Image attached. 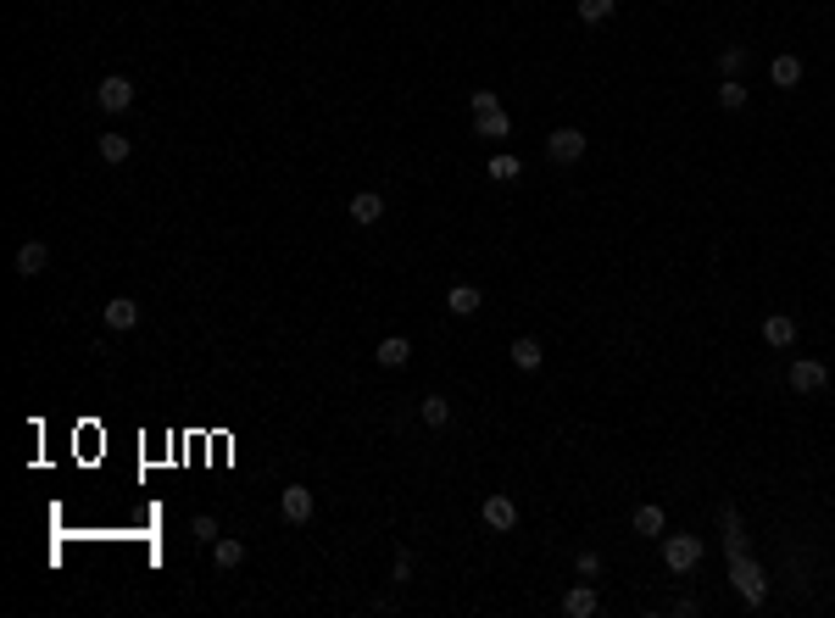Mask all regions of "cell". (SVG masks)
Segmentation results:
<instances>
[{"instance_id":"cell-3","label":"cell","mask_w":835,"mask_h":618,"mask_svg":"<svg viewBox=\"0 0 835 618\" xmlns=\"http://www.w3.org/2000/svg\"><path fill=\"white\" fill-rule=\"evenodd\" d=\"M785 379H791V390H797V396H819V390L830 384V368H824V362H813V357H791Z\"/></svg>"},{"instance_id":"cell-12","label":"cell","mask_w":835,"mask_h":618,"mask_svg":"<svg viewBox=\"0 0 835 618\" xmlns=\"http://www.w3.org/2000/svg\"><path fill=\"white\" fill-rule=\"evenodd\" d=\"M507 357H513L518 374H535V368L546 362V352H540V340H535V335H518V340L507 345Z\"/></svg>"},{"instance_id":"cell-26","label":"cell","mask_w":835,"mask_h":618,"mask_svg":"<svg viewBox=\"0 0 835 618\" xmlns=\"http://www.w3.org/2000/svg\"><path fill=\"white\" fill-rule=\"evenodd\" d=\"M719 67H724V78H736V73L746 67V45H724V51H719Z\"/></svg>"},{"instance_id":"cell-15","label":"cell","mask_w":835,"mask_h":618,"mask_svg":"<svg viewBox=\"0 0 835 618\" xmlns=\"http://www.w3.org/2000/svg\"><path fill=\"white\" fill-rule=\"evenodd\" d=\"M479 301H485V296H479V284H451L446 313H451V318H473V313H479Z\"/></svg>"},{"instance_id":"cell-23","label":"cell","mask_w":835,"mask_h":618,"mask_svg":"<svg viewBox=\"0 0 835 618\" xmlns=\"http://www.w3.org/2000/svg\"><path fill=\"white\" fill-rule=\"evenodd\" d=\"M719 107L724 112H746V84H741V78H724V84H719Z\"/></svg>"},{"instance_id":"cell-27","label":"cell","mask_w":835,"mask_h":618,"mask_svg":"<svg viewBox=\"0 0 835 618\" xmlns=\"http://www.w3.org/2000/svg\"><path fill=\"white\" fill-rule=\"evenodd\" d=\"M468 112H473V117H479V112H501V95H496V90H473V95H468Z\"/></svg>"},{"instance_id":"cell-14","label":"cell","mask_w":835,"mask_h":618,"mask_svg":"<svg viewBox=\"0 0 835 618\" xmlns=\"http://www.w3.org/2000/svg\"><path fill=\"white\" fill-rule=\"evenodd\" d=\"M373 362H379V368H407L412 362V340L407 335H385L379 352H373Z\"/></svg>"},{"instance_id":"cell-13","label":"cell","mask_w":835,"mask_h":618,"mask_svg":"<svg viewBox=\"0 0 835 618\" xmlns=\"http://www.w3.org/2000/svg\"><path fill=\"white\" fill-rule=\"evenodd\" d=\"M596 607H601V596H596V585H584V580L569 585V596H562V613H569V618H591Z\"/></svg>"},{"instance_id":"cell-10","label":"cell","mask_w":835,"mask_h":618,"mask_svg":"<svg viewBox=\"0 0 835 618\" xmlns=\"http://www.w3.org/2000/svg\"><path fill=\"white\" fill-rule=\"evenodd\" d=\"M351 223H357V229H373V223L385 218V195H373V190H362V195H351Z\"/></svg>"},{"instance_id":"cell-4","label":"cell","mask_w":835,"mask_h":618,"mask_svg":"<svg viewBox=\"0 0 835 618\" xmlns=\"http://www.w3.org/2000/svg\"><path fill=\"white\" fill-rule=\"evenodd\" d=\"M95 107H100V112H129V107H134V84H129L123 73H107V78L95 84Z\"/></svg>"},{"instance_id":"cell-5","label":"cell","mask_w":835,"mask_h":618,"mask_svg":"<svg viewBox=\"0 0 835 618\" xmlns=\"http://www.w3.org/2000/svg\"><path fill=\"white\" fill-rule=\"evenodd\" d=\"M479 519H485V529L507 535V529L518 524V502H513V496H501V490H496V496H485V502H479Z\"/></svg>"},{"instance_id":"cell-11","label":"cell","mask_w":835,"mask_h":618,"mask_svg":"<svg viewBox=\"0 0 835 618\" xmlns=\"http://www.w3.org/2000/svg\"><path fill=\"white\" fill-rule=\"evenodd\" d=\"M100 323H107V329H123V335H129V329L139 323V306H134L129 296H112L107 306H100Z\"/></svg>"},{"instance_id":"cell-29","label":"cell","mask_w":835,"mask_h":618,"mask_svg":"<svg viewBox=\"0 0 835 618\" xmlns=\"http://www.w3.org/2000/svg\"><path fill=\"white\" fill-rule=\"evenodd\" d=\"M195 541L212 546V541H218V524H212V519H195Z\"/></svg>"},{"instance_id":"cell-2","label":"cell","mask_w":835,"mask_h":618,"mask_svg":"<svg viewBox=\"0 0 835 618\" xmlns=\"http://www.w3.org/2000/svg\"><path fill=\"white\" fill-rule=\"evenodd\" d=\"M663 563H668V574H691L702 563V535H668L663 541Z\"/></svg>"},{"instance_id":"cell-16","label":"cell","mask_w":835,"mask_h":618,"mask_svg":"<svg viewBox=\"0 0 835 618\" xmlns=\"http://www.w3.org/2000/svg\"><path fill=\"white\" fill-rule=\"evenodd\" d=\"M768 78H775L780 90H797V84H802V56H791V51L775 56V61H768Z\"/></svg>"},{"instance_id":"cell-6","label":"cell","mask_w":835,"mask_h":618,"mask_svg":"<svg viewBox=\"0 0 835 618\" xmlns=\"http://www.w3.org/2000/svg\"><path fill=\"white\" fill-rule=\"evenodd\" d=\"M546 156L557 162V168H569V162L584 156V134H579V129H552V134H546Z\"/></svg>"},{"instance_id":"cell-22","label":"cell","mask_w":835,"mask_h":618,"mask_svg":"<svg viewBox=\"0 0 835 618\" xmlns=\"http://www.w3.org/2000/svg\"><path fill=\"white\" fill-rule=\"evenodd\" d=\"M129 151H134L129 134H100V162H112V168H117V162H129Z\"/></svg>"},{"instance_id":"cell-7","label":"cell","mask_w":835,"mask_h":618,"mask_svg":"<svg viewBox=\"0 0 835 618\" xmlns=\"http://www.w3.org/2000/svg\"><path fill=\"white\" fill-rule=\"evenodd\" d=\"M279 512H284V524H312V512H318V502H312V490H306V485H284Z\"/></svg>"},{"instance_id":"cell-28","label":"cell","mask_w":835,"mask_h":618,"mask_svg":"<svg viewBox=\"0 0 835 618\" xmlns=\"http://www.w3.org/2000/svg\"><path fill=\"white\" fill-rule=\"evenodd\" d=\"M574 574H579V580H596V574H601V558H596V551H579V558H574Z\"/></svg>"},{"instance_id":"cell-21","label":"cell","mask_w":835,"mask_h":618,"mask_svg":"<svg viewBox=\"0 0 835 618\" xmlns=\"http://www.w3.org/2000/svg\"><path fill=\"white\" fill-rule=\"evenodd\" d=\"M212 563H218V568H240V563H245V546L228 541V535H218V541H212Z\"/></svg>"},{"instance_id":"cell-19","label":"cell","mask_w":835,"mask_h":618,"mask_svg":"<svg viewBox=\"0 0 835 618\" xmlns=\"http://www.w3.org/2000/svg\"><path fill=\"white\" fill-rule=\"evenodd\" d=\"M724 551H729V563H736V558H752V551H746V535H741V519H736V507H724Z\"/></svg>"},{"instance_id":"cell-17","label":"cell","mask_w":835,"mask_h":618,"mask_svg":"<svg viewBox=\"0 0 835 618\" xmlns=\"http://www.w3.org/2000/svg\"><path fill=\"white\" fill-rule=\"evenodd\" d=\"M630 524H635V535H646V541H657V535L668 529V519H663V507H657V502H640Z\"/></svg>"},{"instance_id":"cell-9","label":"cell","mask_w":835,"mask_h":618,"mask_svg":"<svg viewBox=\"0 0 835 618\" xmlns=\"http://www.w3.org/2000/svg\"><path fill=\"white\" fill-rule=\"evenodd\" d=\"M45 262H51L45 240H23V245H17V279H39V273H45Z\"/></svg>"},{"instance_id":"cell-18","label":"cell","mask_w":835,"mask_h":618,"mask_svg":"<svg viewBox=\"0 0 835 618\" xmlns=\"http://www.w3.org/2000/svg\"><path fill=\"white\" fill-rule=\"evenodd\" d=\"M473 134H479V139H507V134H513V117H507V112H479V117H473Z\"/></svg>"},{"instance_id":"cell-20","label":"cell","mask_w":835,"mask_h":618,"mask_svg":"<svg viewBox=\"0 0 835 618\" xmlns=\"http://www.w3.org/2000/svg\"><path fill=\"white\" fill-rule=\"evenodd\" d=\"M418 418H424L429 429H446L451 424V401L446 396H424V401H418Z\"/></svg>"},{"instance_id":"cell-1","label":"cell","mask_w":835,"mask_h":618,"mask_svg":"<svg viewBox=\"0 0 835 618\" xmlns=\"http://www.w3.org/2000/svg\"><path fill=\"white\" fill-rule=\"evenodd\" d=\"M729 585H736V596H741L746 607H763V602H768V574L752 563V558H736V563H729Z\"/></svg>"},{"instance_id":"cell-24","label":"cell","mask_w":835,"mask_h":618,"mask_svg":"<svg viewBox=\"0 0 835 618\" xmlns=\"http://www.w3.org/2000/svg\"><path fill=\"white\" fill-rule=\"evenodd\" d=\"M485 173H490L496 184H513L518 173H524V162H518V156H490V168H485Z\"/></svg>"},{"instance_id":"cell-8","label":"cell","mask_w":835,"mask_h":618,"mask_svg":"<svg viewBox=\"0 0 835 618\" xmlns=\"http://www.w3.org/2000/svg\"><path fill=\"white\" fill-rule=\"evenodd\" d=\"M763 340L775 345V352H791V345H797V318L791 313H768L763 318Z\"/></svg>"},{"instance_id":"cell-25","label":"cell","mask_w":835,"mask_h":618,"mask_svg":"<svg viewBox=\"0 0 835 618\" xmlns=\"http://www.w3.org/2000/svg\"><path fill=\"white\" fill-rule=\"evenodd\" d=\"M613 12H618V0H579V17H584V23H608Z\"/></svg>"}]
</instances>
